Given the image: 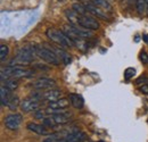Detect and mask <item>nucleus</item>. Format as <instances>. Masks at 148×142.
<instances>
[{
    "label": "nucleus",
    "mask_w": 148,
    "mask_h": 142,
    "mask_svg": "<svg viewBox=\"0 0 148 142\" xmlns=\"http://www.w3.org/2000/svg\"><path fill=\"white\" fill-rule=\"evenodd\" d=\"M22 123V116L19 114H10L5 118V125L8 130H17Z\"/></svg>",
    "instance_id": "obj_9"
},
{
    "label": "nucleus",
    "mask_w": 148,
    "mask_h": 142,
    "mask_svg": "<svg viewBox=\"0 0 148 142\" xmlns=\"http://www.w3.org/2000/svg\"><path fill=\"white\" fill-rule=\"evenodd\" d=\"M132 1H133V0H129V2H132Z\"/></svg>",
    "instance_id": "obj_33"
},
{
    "label": "nucleus",
    "mask_w": 148,
    "mask_h": 142,
    "mask_svg": "<svg viewBox=\"0 0 148 142\" xmlns=\"http://www.w3.org/2000/svg\"><path fill=\"white\" fill-rule=\"evenodd\" d=\"M36 53L39 58L47 61L48 64L58 66L59 65V58L57 57L54 50L45 47V46H36Z\"/></svg>",
    "instance_id": "obj_5"
},
{
    "label": "nucleus",
    "mask_w": 148,
    "mask_h": 142,
    "mask_svg": "<svg viewBox=\"0 0 148 142\" xmlns=\"http://www.w3.org/2000/svg\"><path fill=\"white\" fill-rule=\"evenodd\" d=\"M65 15H66V17L69 19V22L72 24V25H75V26H79V19H80V14H77L75 10H66L65 12Z\"/></svg>",
    "instance_id": "obj_19"
},
{
    "label": "nucleus",
    "mask_w": 148,
    "mask_h": 142,
    "mask_svg": "<svg viewBox=\"0 0 148 142\" xmlns=\"http://www.w3.org/2000/svg\"><path fill=\"white\" fill-rule=\"evenodd\" d=\"M51 118L54 119V122L56 124H66L71 119V114L65 111V110H63V111H60L58 114L51 115Z\"/></svg>",
    "instance_id": "obj_14"
},
{
    "label": "nucleus",
    "mask_w": 148,
    "mask_h": 142,
    "mask_svg": "<svg viewBox=\"0 0 148 142\" xmlns=\"http://www.w3.org/2000/svg\"><path fill=\"white\" fill-rule=\"evenodd\" d=\"M79 26L88 29V30H98L99 29V23L97 22V19H95L92 16H88V15H81L79 19Z\"/></svg>",
    "instance_id": "obj_7"
},
{
    "label": "nucleus",
    "mask_w": 148,
    "mask_h": 142,
    "mask_svg": "<svg viewBox=\"0 0 148 142\" xmlns=\"http://www.w3.org/2000/svg\"><path fill=\"white\" fill-rule=\"evenodd\" d=\"M19 104V100L18 98L16 97V96H14L13 98H12V100L9 101V104H8V108L10 109V110H16V108H17V106H18Z\"/></svg>",
    "instance_id": "obj_24"
},
{
    "label": "nucleus",
    "mask_w": 148,
    "mask_h": 142,
    "mask_svg": "<svg viewBox=\"0 0 148 142\" xmlns=\"http://www.w3.org/2000/svg\"><path fill=\"white\" fill-rule=\"evenodd\" d=\"M34 71L26 70L21 65H9L1 68V81L7 79H23V77H32Z\"/></svg>",
    "instance_id": "obj_1"
},
{
    "label": "nucleus",
    "mask_w": 148,
    "mask_h": 142,
    "mask_svg": "<svg viewBox=\"0 0 148 142\" xmlns=\"http://www.w3.org/2000/svg\"><path fill=\"white\" fill-rule=\"evenodd\" d=\"M86 139H87L86 133L80 132V131H75V132L67 134L64 140H65V142H84Z\"/></svg>",
    "instance_id": "obj_13"
},
{
    "label": "nucleus",
    "mask_w": 148,
    "mask_h": 142,
    "mask_svg": "<svg viewBox=\"0 0 148 142\" xmlns=\"http://www.w3.org/2000/svg\"><path fill=\"white\" fill-rule=\"evenodd\" d=\"M136 75V70L133 67H129L124 71V79L125 80H130L131 77H133Z\"/></svg>",
    "instance_id": "obj_26"
},
{
    "label": "nucleus",
    "mask_w": 148,
    "mask_h": 142,
    "mask_svg": "<svg viewBox=\"0 0 148 142\" xmlns=\"http://www.w3.org/2000/svg\"><path fill=\"white\" fill-rule=\"evenodd\" d=\"M42 106V100L38 99L36 97L30 96L29 98L24 99L21 102V109L24 113H30V111H37Z\"/></svg>",
    "instance_id": "obj_6"
},
{
    "label": "nucleus",
    "mask_w": 148,
    "mask_h": 142,
    "mask_svg": "<svg viewBox=\"0 0 148 142\" xmlns=\"http://www.w3.org/2000/svg\"><path fill=\"white\" fill-rule=\"evenodd\" d=\"M42 124L45 125V126H48V127H54L55 125H57L54 122V119L51 118V116L50 117H45L43 119H42Z\"/></svg>",
    "instance_id": "obj_27"
},
{
    "label": "nucleus",
    "mask_w": 148,
    "mask_h": 142,
    "mask_svg": "<svg viewBox=\"0 0 148 142\" xmlns=\"http://www.w3.org/2000/svg\"><path fill=\"white\" fill-rule=\"evenodd\" d=\"M70 105V101L65 98H60L56 101H53V102H49L48 107L49 108H53V109H66Z\"/></svg>",
    "instance_id": "obj_18"
},
{
    "label": "nucleus",
    "mask_w": 148,
    "mask_h": 142,
    "mask_svg": "<svg viewBox=\"0 0 148 142\" xmlns=\"http://www.w3.org/2000/svg\"><path fill=\"white\" fill-rule=\"evenodd\" d=\"M91 3L96 5L97 7H99V8H101V9H104L105 12H110V13H111L112 9H113L112 5L107 0H91Z\"/></svg>",
    "instance_id": "obj_20"
},
{
    "label": "nucleus",
    "mask_w": 148,
    "mask_h": 142,
    "mask_svg": "<svg viewBox=\"0 0 148 142\" xmlns=\"http://www.w3.org/2000/svg\"><path fill=\"white\" fill-rule=\"evenodd\" d=\"M72 8H73V10H75V12H76L77 14H80V15H87V14H88L86 6H84V5H82V3H80V2L74 3Z\"/></svg>",
    "instance_id": "obj_23"
},
{
    "label": "nucleus",
    "mask_w": 148,
    "mask_h": 142,
    "mask_svg": "<svg viewBox=\"0 0 148 142\" xmlns=\"http://www.w3.org/2000/svg\"><path fill=\"white\" fill-rule=\"evenodd\" d=\"M70 98V102L72 104V106L76 109H81L82 107L84 106V100L82 98V96L80 94H76V93H71L69 96Z\"/></svg>",
    "instance_id": "obj_15"
},
{
    "label": "nucleus",
    "mask_w": 148,
    "mask_h": 142,
    "mask_svg": "<svg viewBox=\"0 0 148 142\" xmlns=\"http://www.w3.org/2000/svg\"><path fill=\"white\" fill-rule=\"evenodd\" d=\"M139 58H140V60L143 61V64H146V65H148V55L145 53V51H141V53H140Z\"/></svg>",
    "instance_id": "obj_28"
},
{
    "label": "nucleus",
    "mask_w": 148,
    "mask_h": 142,
    "mask_svg": "<svg viewBox=\"0 0 148 142\" xmlns=\"http://www.w3.org/2000/svg\"><path fill=\"white\" fill-rule=\"evenodd\" d=\"M1 84L5 85L6 88L10 89L12 91L16 90L17 87H18V82H17L16 79H7V80H3V81H1Z\"/></svg>",
    "instance_id": "obj_22"
},
{
    "label": "nucleus",
    "mask_w": 148,
    "mask_h": 142,
    "mask_svg": "<svg viewBox=\"0 0 148 142\" xmlns=\"http://www.w3.org/2000/svg\"><path fill=\"white\" fill-rule=\"evenodd\" d=\"M0 97H1V106H8L9 101L12 100V98L14 97V94L12 93V90L6 88L5 85L1 84L0 88Z\"/></svg>",
    "instance_id": "obj_12"
},
{
    "label": "nucleus",
    "mask_w": 148,
    "mask_h": 142,
    "mask_svg": "<svg viewBox=\"0 0 148 142\" xmlns=\"http://www.w3.org/2000/svg\"><path fill=\"white\" fill-rule=\"evenodd\" d=\"M98 142H103V141H98Z\"/></svg>",
    "instance_id": "obj_34"
},
{
    "label": "nucleus",
    "mask_w": 148,
    "mask_h": 142,
    "mask_svg": "<svg viewBox=\"0 0 148 142\" xmlns=\"http://www.w3.org/2000/svg\"><path fill=\"white\" fill-rule=\"evenodd\" d=\"M8 47L6 46V44H1L0 46V59L3 61L5 60V58L8 56Z\"/></svg>",
    "instance_id": "obj_25"
},
{
    "label": "nucleus",
    "mask_w": 148,
    "mask_h": 142,
    "mask_svg": "<svg viewBox=\"0 0 148 142\" xmlns=\"http://www.w3.org/2000/svg\"><path fill=\"white\" fill-rule=\"evenodd\" d=\"M84 6H86V8H87V12H88L89 14L93 15V16H97L98 18H103V19H107V18H108V15L106 14V12H105L104 9L97 7L96 5H93V3H87V5H84Z\"/></svg>",
    "instance_id": "obj_11"
},
{
    "label": "nucleus",
    "mask_w": 148,
    "mask_h": 142,
    "mask_svg": "<svg viewBox=\"0 0 148 142\" xmlns=\"http://www.w3.org/2000/svg\"><path fill=\"white\" fill-rule=\"evenodd\" d=\"M27 128H29L31 132L37 133V134H40V135H46V134H48V131H47L46 126H45L43 124L40 125V124H37V123L31 122V123L27 124Z\"/></svg>",
    "instance_id": "obj_16"
},
{
    "label": "nucleus",
    "mask_w": 148,
    "mask_h": 142,
    "mask_svg": "<svg viewBox=\"0 0 148 142\" xmlns=\"http://www.w3.org/2000/svg\"><path fill=\"white\" fill-rule=\"evenodd\" d=\"M147 122H148V121H147Z\"/></svg>",
    "instance_id": "obj_35"
},
{
    "label": "nucleus",
    "mask_w": 148,
    "mask_h": 142,
    "mask_svg": "<svg viewBox=\"0 0 148 142\" xmlns=\"http://www.w3.org/2000/svg\"><path fill=\"white\" fill-rule=\"evenodd\" d=\"M53 50L55 51V53L57 55V57L62 60L63 64L69 65V64L71 63V60H72V59H71V56L66 53L65 50H63V49H60V48H54Z\"/></svg>",
    "instance_id": "obj_17"
},
{
    "label": "nucleus",
    "mask_w": 148,
    "mask_h": 142,
    "mask_svg": "<svg viewBox=\"0 0 148 142\" xmlns=\"http://www.w3.org/2000/svg\"><path fill=\"white\" fill-rule=\"evenodd\" d=\"M46 34L51 41L56 42L57 44H59L63 48H72L75 46L73 40L70 36H66L64 33V31H59V30H56V29H48Z\"/></svg>",
    "instance_id": "obj_3"
},
{
    "label": "nucleus",
    "mask_w": 148,
    "mask_h": 142,
    "mask_svg": "<svg viewBox=\"0 0 148 142\" xmlns=\"http://www.w3.org/2000/svg\"><path fill=\"white\" fill-rule=\"evenodd\" d=\"M34 89L37 90H48V89H53L56 87V83L54 80L51 79H47V77H41L37 81H34L32 84H31Z\"/></svg>",
    "instance_id": "obj_8"
},
{
    "label": "nucleus",
    "mask_w": 148,
    "mask_h": 142,
    "mask_svg": "<svg viewBox=\"0 0 148 142\" xmlns=\"http://www.w3.org/2000/svg\"><path fill=\"white\" fill-rule=\"evenodd\" d=\"M146 5H147V13H148V0H146Z\"/></svg>",
    "instance_id": "obj_32"
},
{
    "label": "nucleus",
    "mask_w": 148,
    "mask_h": 142,
    "mask_svg": "<svg viewBox=\"0 0 148 142\" xmlns=\"http://www.w3.org/2000/svg\"><path fill=\"white\" fill-rule=\"evenodd\" d=\"M63 92L58 89H48L45 92H41V97L43 100L48 101V102H53V101H56L58 99H60Z\"/></svg>",
    "instance_id": "obj_10"
},
{
    "label": "nucleus",
    "mask_w": 148,
    "mask_h": 142,
    "mask_svg": "<svg viewBox=\"0 0 148 142\" xmlns=\"http://www.w3.org/2000/svg\"><path fill=\"white\" fill-rule=\"evenodd\" d=\"M136 7H137V12L139 15H145V14L148 15L146 0H136Z\"/></svg>",
    "instance_id": "obj_21"
},
{
    "label": "nucleus",
    "mask_w": 148,
    "mask_h": 142,
    "mask_svg": "<svg viewBox=\"0 0 148 142\" xmlns=\"http://www.w3.org/2000/svg\"><path fill=\"white\" fill-rule=\"evenodd\" d=\"M64 33L67 36H70L72 40L75 39H87V38H91L93 36L91 30L81 27V26H75V25H65L63 29Z\"/></svg>",
    "instance_id": "obj_4"
},
{
    "label": "nucleus",
    "mask_w": 148,
    "mask_h": 142,
    "mask_svg": "<svg viewBox=\"0 0 148 142\" xmlns=\"http://www.w3.org/2000/svg\"><path fill=\"white\" fill-rule=\"evenodd\" d=\"M140 92L144 94H148V84H144L143 87H140Z\"/></svg>",
    "instance_id": "obj_30"
},
{
    "label": "nucleus",
    "mask_w": 148,
    "mask_h": 142,
    "mask_svg": "<svg viewBox=\"0 0 148 142\" xmlns=\"http://www.w3.org/2000/svg\"><path fill=\"white\" fill-rule=\"evenodd\" d=\"M37 56L36 53V46H26L22 49H19L16 57L12 60L10 65H29L31 64Z\"/></svg>",
    "instance_id": "obj_2"
},
{
    "label": "nucleus",
    "mask_w": 148,
    "mask_h": 142,
    "mask_svg": "<svg viewBox=\"0 0 148 142\" xmlns=\"http://www.w3.org/2000/svg\"><path fill=\"white\" fill-rule=\"evenodd\" d=\"M143 39H144V41H145L146 43H148V36H143Z\"/></svg>",
    "instance_id": "obj_31"
},
{
    "label": "nucleus",
    "mask_w": 148,
    "mask_h": 142,
    "mask_svg": "<svg viewBox=\"0 0 148 142\" xmlns=\"http://www.w3.org/2000/svg\"><path fill=\"white\" fill-rule=\"evenodd\" d=\"M43 142H65V140L57 139L56 137H50V138H48V139H45Z\"/></svg>",
    "instance_id": "obj_29"
}]
</instances>
